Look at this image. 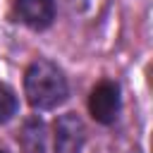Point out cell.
<instances>
[{
	"mask_svg": "<svg viewBox=\"0 0 153 153\" xmlns=\"http://www.w3.org/2000/svg\"><path fill=\"white\" fill-rule=\"evenodd\" d=\"M88 110L96 122L112 124L120 112V86L115 81H100L88 96Z\"/></svg>",
	"mask_w": 153,
	"mask_h": 153,
	"instance_id": "obj_2",
	"label": "cell"
},
{
	"mask_svg": "<svg viewBox=\"0 0 153 153\" xmlns=\"http://www.w3.org/2000/svg\"><path fill=\"white\" fill-rule=\"evenodd\" d=\"M14 112H17V96L12 93L10 86L0 84V124L12 120Z\"/></svg>",
	"mask_w": 153,
	"mask_h": 153,
	"instance_id": "obj_5",
	"label": "cell"
},
{
	"mask_svg": "<svg viewBox=\"0 0 153 153\" xmlns=\"http://www.w3.org/2000/svg\"><path fill=\"white\" fill-rule=\"evenodd\" d=\"M0 153H7V151H0Z\"/></svg>",
	"mask_w": 153,
	"mask_h": 153,
	"instance_id": "obj_6",
	"label": "cell"
},
{
	"mask_svg": "<svg viewBox=\"0 0 153 153\" xmlns=\"http://www.w3.org/2000/svg\"><path fill=\"white\" fill-rule=\"evenodd\" d=\"M24 93L31 108L50 110L65 103L67 98V79L62 69L50 60H33L24 74Z\"/></svg>",
	"mask_w": 153,
	"mask_h": 153,
	"instance_id": "obj_1",
	"label": "cell"
},
{
	"mask_svg": "<svg viewBox=\"0 0 153 153\" xmlns=\"http://www.w3.org/2000/svg\"><path fill=\"white\" fill-rule=\"evenodd\" d=\"M12 12L22 24L41 31L48 29L55 19V0H14Z\"/></svg>",
	"mask_w": 153,
	"mask_h": 153,
	"instance_id": "obj_4",
	"label": "cell"
},
{
	"mask_svg": "<svg viewBox=\"0 0 153 153\" xmlns=\"http://www.w3.org/2000/svg\"><path fill=\"white\" fill-rule=\"evenodd\" d=\"M86 141V129L84 122L74 115L67 112L57 117L55 122V153H79Z\"/></svg>",
	"mask_w": 153,
	"mask_h": 153,
	"instance_id": "obj_3",
	"label": "cell"
}]
</instances>
